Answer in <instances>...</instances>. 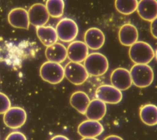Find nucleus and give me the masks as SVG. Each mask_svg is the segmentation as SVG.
Instances as JSON below:
<instances>
[{
	"label": "nucleus",
	"mask_w": 157,
	"mask_h": 140,
	"mask_svg": "<svg viewBox=\"0 0 157 140\" xmlns=\"http://www.w3.org/2000/svg\"><path fill=\"white\" fill-rule=\"evenodd\" d=\"M88 47L84 42H71L67 48V56L71 61L82 63L88 55Z\"/></svg>",
	"instance_id": "9b49d317"
},
{
	"label": "nucleus",
	"mask_w": 157,
	"mask_h": 140,
	"mask_svg": "<svg viewBox=\"0 0 157 140\" xmlns=\"http://www.w3.org/2000/svg\"><path fill=\"white\" fill-rule=\"evenodd\" d=\"M137 0H115L116 10L123 15H130L134 13L137 7Z\"/></svg>",
	"instance_id": "4be33fe9"
},
{
	"label": "nucleus",
	"mask_w": 157,
	"mask_h": 140,
	"mask_svg": "<svg viewBox=\"0 0 157 140\" xmlns=\"http://www.w3.org/2000/svg\"><path fill=\"white\" fill-rule=\"evenodd\" d=\"M9 23L13 27L19 29H28L29 20L28 11L21 7L12 9L7 17Z\"/></svg>",
	"instance_id": "f8f14e48"
},
{
	"label": "nucleus",
	"mask_w": 157,
	"mask_h": 140,
	"mask_svg": "<svg viewBox=\"0 0 157 140\" xmlns=\"http://www.w3.org/2000/svg\"><path fill=\"white\" fill-rule=\"evenodd\" d=\"M64 71V77L75 85L83 84L89 77L85 68L81 63L70 61L66 64Z\"/></svg>",
	"instance_id": "423d86ee"
},
{
	"label": "nucleus",
	"mask_w": 157,
	"mask_h": 140,
	"mask_svg": "<svg viewBox=\"0 0 157 140\" xmlns=\"http://www.w3.org/2000/svg\"><path fill=\"white\" fill-rule=\"evenodd\" d=\"M45 55L48 61L60 64L64 61L67 57V49L61 43L56 42L47 47Z\"/></svg>",
	"instance_id": "f3484780"
},
{
	"label": "nucleus",
	"mask_w": 157,
	"mask_h": 140,
	"mask_svg": "<svg viewBox=\"0 0 157 140\" xmlns=\"http://www.w3.org/2000/svg\"><path fill=\"white\" fill-rule=\"evenodd\" d=\"M28 13L30 24L36 27L45 26L49 20L50 15L45 5L41 3H36L32 5Z\"/></svg>",
	"instance_id": "9d476101"
},
{
	"label": "nucleus",
	"mask_w": 157,
	"mask_h": 140,
	"mask_svg": "<svg viewBox=\"0 0 157 140\" xmlns=\"http://www.w3.org/2000/svg\"><path fill=\"white\" fill-rule=\"evenodd\" d=\"M11 107V103L9 97L4 93L0 92V114H4Z\"/></svg>",
	"instance_id": "b1692460"
},
{
	"label": "nucleus",
	"mask_w": 157,
	"mask_h": 140,
	"mask_svg": "<svg viewBox=\"0 0 157 140\" xmlns=\"http://www.w3.org/2000/svg\"><path fill=\"white\" fill-rule=\"evenodd\" d=\"M138 37V30L134 25L126 23L120 27L118 31V39L123 45L130 47L137 41Z\"/></svg>",
	"instance_id": "dca6fc26"
},
{
	"label": "nucleus",
	"mask_w": 157,
	"mask_h": 140,
	"mask_svg": "<svg viewBox=\"0 0 157 140\" xmlns=\"http://www.w3.org/2000/svg\"><path fill=\"white\" fill-rule=\"evenodd\" d=\"M50 140H69V138H67L66 136H64V135H56L55 136H53V138H52V139Z\"/></svg>",
	"instance_id": "cd10ccee"
},
{
	"label": "nucleus",
	"mask_w": 157,
	"mask_h": 140,
	"mask_svg": "<svg viewBox=\"0 0 157 140\" xmlns=\"http://www.w3.org/2000/svg\"><path fill=\"white\" fill-rule=\"evenodd\" d=\"M110 82L120 91L128 90L132 84L129 71L124 68L115 69L110 74Z\"/></svg>",
	"instance_id": "1a4fd4ad"
},
{
	"label": "nucleus",
	"mask_w": 157,
	"mask_h": 140,
	"mask_svg": "<svg viewBox=\"0 0 157 140\" xmlns=\"http://www.w3.org/2000/svg\"><path fill=\"white\" fill-rule=\"evenodd\" d=\"M150 32L153 37L157 39V17L151 21Z\"/></svg>",
	"instance_id": "a878e982"
},
{
	"label": "nucleus",
	"mask_w": 157,
	"mask_h": 140,
	"mask_svg": "<svg viewBox=\"0 0 157 140\" xmlns=\"http://www.w3.org/2000/svg\"><path fill=\"white\" fill-rule=\"evenodd\" d=\"M6 140H27L25 135L19 131H13L7 135Z\"/></svg>",
	"instance_id": "393cba45"
},
{
	"label": "nucleus",
	"mask_w": 157,
	"mask_h": 140,
	"mask_svg": "<svg viewBox=\"0 0 157 140\" xmlns=\"http://www.w3.org/2000/svg\"><path fill=\"white\" fill-rule=\"evenodd\" d=\"M83 66L89 75L98 77L104 75L109 69L107 57L99 52L88 54L83 61Z\"/></svg>",
	"instance_id": "f257e3e1"
},
{
	"label": "nucleus",
	"mask_w": 157,
	"mask_h": 140,
	"mask_svg": "<svg viewBox=\"0 0 157 140\" xmlns=\"http://www.w3.org/2000/svg\"><path fill=\"white\" fill-rule=\"evenodd\" d=\"M69 102L71 105L78 112L85 115L90 99L85 92L77 91L71 95Z\"/></svg>",
	"instance_id": "aec40b11"
},
{
	"label": "nucleus",
	"mask_w": 157,
	"mask_h": 140,
	"mask_svg": "<svg viewBox=\"0 0 157 140\" xmlns=\"http://www.w3.org/2000/svg\"><path fill=\"white\" fill-rule=\"evenodd\" d=\"M129 56L135 64H148L155 57V52L148 43L144 41H137L130 46Z\"/></svg>",
	"instance_id": "7ed1b4c3"
},
{
	"label": "nucleus",
	"mask_w": 157,
	"mask_h": 140,
	"mask_svg": "<svg viewBox=\"0 0 157 140\" xmlns=\"http://www.w3.org/2000/svg\"><path fill=\"white\" fill-rule=\"evenodd\" d=\"M105 35L98 28L92 27L88 29L84 34V42L88 49L91 50H98L101 49L105 43Z\"/></svg>",
	"instance_id": "ddd939ff"
},
{
	"label": "nucleus",
	"mask_w": 157,
	"mask_h": 140,
	"mask_svg": "<svg viewBox=\"0 0 157 140\" xmlns=\"http://www.w3.org/2000/svg\"><path fill=\"white\" fill-rule=\"evenodd\" d=\"M142 122L148 126L157 125V106L153 104H146L141 107L139 112Z\"/></svg>",
	"instance_id": "412c9836"
},
{
	"label": "nucleus",
	"mask_w": 157,
	"mask_h": 140,
	"mask_svg": "<svg viewBox=\"0 0 157 140\" xmlns=\"http://www.w3.org/2000/svg\"><path fill=\"white\" fill-rule=\"evenodd\" d=\"M37 36L45 47H48L58 41V36L56 29L51 26H42L36 27Z\"/></svg>",
	"instance_id": "6ab92c4d"
},
{
	"label": "nucleus",
	"mask_w": 157,
	"mask_h": 140,
	"mask_svg": "<svg viewBox=\"0 0 157 140\" xmlns=\"http://www.w3.org/2000/svg\"><path fill=\"white\" fill-rule=\"evenodd\" d=\"M46 9L49 15L53 18H59L64 13V0H47Z\"/></svg>",
	"instance_id": "5701e85b"
},
{
	"label": "nucleus",
	"mask_w": 157,
	"mask_h": 140,
	"mask_svg": "<svg viewBox=\"0 0 157 140\" xmlns=\"http://www.w3.org/2000/svg\"><path fill=\"white\" fill-rule=\"evenodd\" d=\"M155 56L156 60H157V49H156V52H155Z\"/></svg>",
	"instance_id": "c756f323"
},
{
	"label": "nucleus",
	"mask_w": 157,
	"mask_h": 140,
	"mask_svg": "<svg viewBox=\"0 0 157 140\" xmlns=\"http://www.w3.org/2000/svg\"><path fill=\"white\" fill-rule=\"evenodd\" d=\"M39 74L44 81L50 84H58L64 77V68L59 63L47 61L41 65Z\"/></svg>",
	"instance_id": "20e7f679"
},
{
	"label": "nucleus",
	"mask_w": 157,
	"mask_h": 140,
	"mask_svg": "<svg viewBox=\"0 0 157 140\" xmlns=\"http://www.w3.org/2000/svg\"><path fill=\"white\" fill-rule=\"evenodd\" d=\"M58 38L64 42H71L77 36L78 28L76 22L69 18H63L56 25Z\"/></svg>",
	"instance_id": "39448f33"
},
{
	"label": "nucleus",
	"mask_w": 157,
	"mask_h": 140,
	"mask_svg": "<svg viewBox=\"0 0 157 140\" xmlns=\"http://www.w3.org/2000/svg\"><path fill=\"white\" fill-rule=\"evenodd\" d=\"M104 140H123V139L119 136L112 134V135H109V136L105 137L104 139Z\"/></svg>",
	"instance_id": "bb28decb"
},
{
	"label": "nucleus",
	"mask_w": 157,
	"mask_h": 140,
	"mask_svg": "<svg viewBox=\"0 0 157 140\" xmlns=\"http://www.w3.org/2000/svg\"><path fill=\"white\" fill-rule=\"evenodd\" d=\"M129 72L132 84L138 88H146L154 80L153 70L147 64H134Z\"/></svg>",
	"instance_id": "f03ea898"
},
{
	"label": "nucleus",
	"mask_w": 157,
	"mask_h": 140,
	"mask_svg": "<svg viewBox=\"0 0 157 140\" xmlns=\"http://www.w3.org/2000/svg\"><path fill=\"white\" fill-rule=\"evenodd\" d=\"M81 140H98L96 138H83Z\"/></svg>",
	"instance_id": "c85d7f7f"
},
{
	"label": "nucleus",
	"mask_w": 157,
	"mask_h": 140,
	"mask_svg": "<svg viewBox=\"0 0 157 140\" xmlns=\"http://www.w3.org/2000/svg\"><path fill=\"white\" fill-rule=\"evenodd\" d=\"M103 131L104 127L99 121L89 119L81 122L77 128L78 133L83 138H96Z\"/></svg>",
	"instance_id": "4468645a"
},
{
	"label": "nucleus",
	"mask_w": 157,
	"mask_h": 140,
	"mask_svg": "<svg viewBox=\"0 0 157 140\" xmlns=\"http://www.w3.org/2000/svg\"><path fill=\"white\" fill-rule=\"evenodd\" d=\"M136 10L142 19L151 22L157 17V0H140Z\"/></svg>",
	"instance_id": "2eb2a0df"
},
{
	"label": "nucleus",
	"mask_w": 157,
	"mask_h": 140,
	"mask_svg": "<svg viewBox=\"0 0 157 140\" xmlns=\"http://www.w3.org/2000/svg\"><path fill=\"white\" fill-rule=\"evenodd\" d=\"M96 98L105 103L115 104L119 103L122 98L121 91L112 85L104 84L99 86L95 93Z\"/></svg>",
	"instance_id": "0eeeda50"
},
{
	"label": "nucleus",
	"mask_w": 157,
	"mask_h": 140,
	"mask_svg": "<svg viewBox=\"0 0 157 140\" xmlns=\"http://www.w3.org/2000/svg\"><path fill=\"white\" fill-rule=\"evenodd\" d=\"M106 111L105 103L95 98L90 101L85 115L89 120L99 121L105 116Z\"/></svg>",
	"instance_id": "a211bd4d"
},
{
	"label": "nucleus",
	"mask_w": 157,
	"mask_h": 140,
	"mask_svg": "<svg viewBox=\"0 0 157 140\" xmlns=\"http://www.w3.org/2000/svg\"><path fill=\"white\" fill-rule=\"evenodd\" d=\"M26 112L24 109L20 107H12L8 109L3 116L5 125L11 129H18L26 122Z\"/></svg>",
	"instance_id": "6e6552de"
}]
</instances>
